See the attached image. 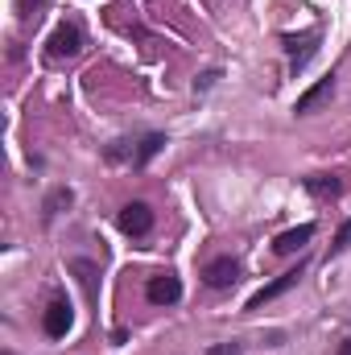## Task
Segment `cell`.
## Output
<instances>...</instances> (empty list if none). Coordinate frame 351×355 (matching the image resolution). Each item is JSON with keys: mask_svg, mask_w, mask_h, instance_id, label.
Here are the masks:
<instances>
[{"mask_svg": "<svg viewBox=\"0 0 351 355\" xmlns=\"http://www.w3.org/2000/svg\"><path fill=\"white\" fill-rule=\"evenodd\" d=\"M71 327H75V310H71V302H62V297L50 302L46 314H42V331H46L50 339H67Z\"/></svg>", "mask_w": 351, "mask_h": 355, "instance_id": "cell-3", "label": "cell"}, {"mask_svg": "<svg viewBox=\"0 0 351 355\" xmlns=\"http://www.w3.org/2000/svg\"><path fill=\"white\" fill-rule=\"evenodd\" d=\"M71 272H79L87 297H95V265H91V261H71Z\"/></svg>", "mask_w": 351, "mask_h": 355, "instance_id": "cell-12", "label": "cell"}, {"mask_svg": "<svg viewBox=\"0 0 351 355\" xmlns=\"http://www.w3.org/2000/svg\"><path fill=\"white\" fill-rule=\"evenodd\" d=\"M4 355H12V352H4Z\"/></svg>", "mask_w": 351, "mask_h": 355, "instance_id": "cell-16", "label": "cell"}, {"mask_svg": "<svg viewBox=\"0 0 351 355\" xmlns=\"http://www.w3.org/2000/svg\"><path fill=\"white\" fill-rule=\"evenodd\" d=\"M71 198H75V194H71L67 186H58V190H54V194L46 198V207H42V215H46V219H54V215H58L62 207H71Z\"/></svg>", "mask_w": 351, "mask_h": 355, "instance_id": "cell-11", "label": "cell"}, {"mask_svg": "<svg viewBox=\"0 0 351 355\" xmlns=\"http://www.w3.org/2000/svg\"><path fill=\"white\" fill-rule=\"evenodd\" d=\"M302 272H306V261H298V268H289V272H281L277 281H268L261 293H252V302H248V310H261L264 302H273V297H281L285 289H293L298 281H302Z\"/></svg>", "mask_w": 351, "mask_h": 355, "instance_id": "cell-6", "label": "cell"}, {"mask_svg": "<svg viewBox=\"0 0 351 355\" xmlns=\"http://www.w3.org/2000/svg\"><path fill=\"white\" fill-rule=\"evenodd\" d=\"M331 87H335V79H318V83H314V87L306 91V95H298V103H293V112H298V116H306V112H314V107H318V103H323V99L331 95Z\"/></svg>", "mask_w": 351, "mask_h": 355, "instance_id": "cell-8", "label": "cell"}, {"mask_svg": "<svg viewBox=\"0 0 351 355\" xmlns=\"http://www.w3.org/2000/svg\"><path fill=\"white\" fill-rule=\"evenodd\" d=\"M116 223H120V232L124 236H132V240H141V236H149L153 232V207L149 202H124L120 207V215H116Z\"/></svg>", "mask_w": 351, "mask_h": 355, "instance_id": "cell-1", "label": "cell"}, {"mask_svg": "<svg viewBox=\"0 0 351 355\" xmlns=\"http://www.w3.org/2000/svg\"><path fill=\"white\" fill-rule=\"evenodd\" d=\"M240 272H244V268H240L236 257H215L211 265L203 268V281H207L211 289H228V285H236V281H240Z\"/></svg>", "mask_w": 351, "mask_h": 355, "instance_id": "cell-5", "label": "cell"}, {"mask_svg": "<svg viewBox=\"0 0 351 355\" xmlns=\"http://www.w3.org/2000/svg\"><path fill=\"white\" fill-rule=\"evenodd\" d=\"M339 355H351V339H343V343H339Z\"/></svg>", "mask_w": 351, "mask_h": 355, "instance_id": "cell-15", "label": "cell"}, {"mask_svg": "<svg viewBox=\"0 0 351 355\" xmlns=\"http://www.w3.org/2000/svg\"><path fill=\"white\" fill-rule=\"evenodd\" d=\"M207 355H240V343H219V347H211Z\"/></svg>", "mask_w": 351, "mask_h": 355, "instance_id": "cell-13", "label": "cell"}, {"mask_svg": "<svg viewBox=\"0 0 351 355\" xmlns=\"http://www.w3.org/2000/svg\"><path fill=\"white\" fill-rule=\"evenodd\" d=\"M145 297L153 306H174V302H182V281L174 272H153L149 285H145Z\"/></svg>", "mask_w": 351, "mask_h": 355, "instance_id": "cell-4", "label": "cell"}, {"mask_svg": "<svg viewBox=\"0 0 351 355\" xmlns=\"http://www.w3.org/2000/svg\"><path fill=\"white\" fill-rule=\"evenodd\" d=\"M162 149H166V137H162V132H149V137L137 145V153H132V166H137V170H145V166H149V162H153Z\"/></svg>", "mask_w": 351, "mask_h": 355, "instance_id": "cell-9", "label": "cell"}, {"mask_svg": "<svg viewBox=\"0 0 351 355\" xmlns=\"http://www.w3.org/2000/svg\"><path fill=\"white\" fill-rule=\"evenodd\" d=\"M314 240V223H302V227H289V232H281L277 240H273V252L277 257H293L298 248H306Z\"/></svg>", "mask_w": 351, "mask_h": 355, "instance_id": "cell-7", "label": "cell"}, {"mask_svg": "<svg viewBox=\"0 0 351 355\" xmlns=\"http://www.w3.org/2000/svg\"><path fill=\"white\" fill-rule=\"evenodd\" d=\"M306 190L318 194V198H335V194L343 190V182H339L335 174H314V178H306Z\"/></svg>", "mask_w": 351, "mask_h": 355, "instance_id": "cell-10", "label": "cell"}, {"mask_svg": "<svg viewBox=\"0 0 351 355\" xmlns=\"http://www.w3.org/2000/svg\"><path fill=\"white\" fill-rule=\"evenodd\" d=\"M79 50H83V33H79V25H71V21H62V25L50 33V42H46V54H50L54 62L75 58Z\"/></svg>", "mask_w": 351, "mask_h": 355, "instance_id": "cell-2", "label": "cell"}, {"mask_svg": "<svg viewBox=\"0 0 351 355\" xmlns=\"http://www.w3.org/2000/svg\"><path fill=\"white\" fill-rule=\"evenodd\" d=\"M215 79H219V71H207V75H203V79L194 83V91H207V87H211V83H215Z\"/></svg>", "mask_w": 351, "mask_h": 355, "instance_id": "cell-14", "label": "cell"}]
</instances>
